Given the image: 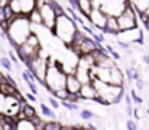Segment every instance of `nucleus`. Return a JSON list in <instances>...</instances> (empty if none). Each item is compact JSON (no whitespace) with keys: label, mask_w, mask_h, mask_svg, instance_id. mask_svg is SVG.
Wrapping results in <instances>:
<instances>
[{"label":"nucleus","mask_w":149,"mask_h":130,"mask_svg":"<svg viewBox=\"0 0 149 130\" xmlns=\"http://www.w3.org/2000/svg\"><path fill=\"white\" fill-rule=\"evenodd\" d=\"M117 22L120 26V32H126L129 29H136V17H135L133 9L130 6H126L125 12L117 16Z\"/></svg>","instance_id":"1"},{"label":"nucleus","mask_w":149,"mask_h":130,"mask_svg":"<svg viewBox=\"0 0 149 130\" xmlns=\"http://www.w3.org/2000/svg\"><path fill=\"white\" fill-rule=\"evenodd\" d=\"M81 81L75 77V75H68L67 77V84H65V88L70 91V92H80L81 90Z\"/></svg>","instance_id":"2"},{"label":"nucleus","mask_w":149,"mask_h":130,"mask_svg":"<svg viewBox=\"0 0 149 130\" xmlns=\"http://www.w3.org/2000/svg\"><path fill=\"white\" fill-rule=\"evenodd\" d=\"M39 108H41V111H42V114H44V117H48L51 120H54V119H56V114L54 113V110L48 107L47 104H44V103H41L39 104Z\"/></svg>","instance_id":"3"},{"label":"nucleus","mask_w":149,"mask_h":130,"mask_svg":"<svg viewBox=\"0 0 149 130\" xmlns=\"http://www.w3.org/2000/svg\"><path fill=\"white\" fill-rule=\"evenodd\" d=\"M44 130H62V124L56 120H49V122H45Z\"/></svg>","instance_id":"4"},{"label":"nucleus","mask_w":149,"mask_h":130,"mask_svg":"<svg viewBox=\"0 0 149 130\" xmlns=\"http://www.w3.org/2000/svg\"><path fill=\"white\" fill-rule=\"evenodd\" d=\"M52 94H54V97H56V98H59L61 101H64V100H68L70 91H68L67 88H61V90H55Z\"/></svg>","instance_id":"5"},{"label":"nucleus","mask_w":149,"mask_h":130,"mask_svg":"<svg viewBox=\"0 0 149 130\" xmlns=\"http://www.w3.org/2000/svg\"><path fill=\"white\" fill-rule=\"evenodd\" d=\"M80 117L83 120H91V119H96V114L93 111H90L88 108H84V110L80 111Z\"/></svg>","instance_id":"6"},{"label":"nucleus","mask_w":149,"mask_h":130,"mask_svg":"<svg viewBox=\"0 0 149 130\" xmlns=\"http://www.w3.org/2000/svg\"><path fill=\"white\" fill-rule=\"evenodd\" d=\"M3 9H4V16H6V20H9V22H10V20H12V19H13V17L16 16V13H15V10L12 9V6H10V4H7V6H4Z\"/></svg>","instance_id":"7"},{"label":"nucleus","mask_w":149,"mask_h":130,"mask_svg":"<svg viewBox=\"0 0 149 130\" xmlns=\"http://www.w3.org/2000/svg\"><path fill=\"white\" fill-rule=\"evenodd\" d=\"M61 106H62V107H65L67 110H71V111H78V104L71 103V101H68V100L61 101Z\"/></svg>","instance_id":"8"},{"label":"nucleus","mask_w":149,"mask_h":130,"mask_svg":"<svg viewBox=\"0 0 149 130\" xmlns=\"http://www.w3.org/2000/svg\"><path fill=\"white\" fill-rule=\"evenodd\" d=\"M0 65H1L4 70H7V71H12V68H13L12 61H10L9 58H6V56H1V58H0Z\"/></svg>","instance_id":"9"},{"label":"nucleus","mask_w":149,"mask_h":130,"mask_svg":"<svg viewBox=\"0 0 149 130\" xmlns=\"http://www.w3.org/2000/svg\"><path fill=\"white\" fill-rule=\"evenodd\" d=\"M130 97H132V101H133L135 104H138V106H141V104L143 103V98H142V97H139V95H138V92H136L135 90H130Z\"/></svg>","instance_id":"10"},{"label":"nucleus","mask_w":149,"mask_h":130,"mask_svg":"<svg viewBox=\"0 0 149 130\" xmlns=\"http://www.w3.org/2000/svg\"><path fill=\"white\" fill-rule=\"evenodd\" d=\"M126 127H127V130H139L138 129V123L135 120H132V119L126 120Z\"/></svg>","instance_id":"11"},{"label":"nucleus","mask_w":149,"mask_h":130,"mask_svg":"<svg viewBox=\"0 0 149 130\" xmlns=\"http://www.w3.org/2000/svg\"><path fill=\"white\" fill-rule=\"evenodd\" d=\"M133 71H135V68H129V67L125 70V74H126V78L129 80V83L133 81Z\"/></svg>","instance_id":"12"},{"label":"nucleus","mask_w":149,"mask_h":130,"mask_svg":"<svg viewBox=\"0 0 149 130\" xmlns=\"http://www.w3.org/2000/svg\"><path fill=\"white\" fill-rule=\"evenodd\" d=\"M91 38H93V41H94V42H97V43L104 42V38H103V35H101V33H94V32H93Z\"/></svg>","instance_id":"13"},{"label":"nucleus","mask_w":149,"mask_h":130,"mask_svg":"<svg viewBox=\"0 0 149 130\" xmlns=\"http://www.w3.org/2000/svg\"><path fill=\"white\" fill-rule=\"evenodd\" d=\"M48 103H49V106L52 107V108H59V103H58V101H56V100H55L52 95H49V97H48Z\"/></svg>","instance_id":"14"},{"label":"nucleus","mask_w":149,"mask_h":130,"mask_svg":"<svg viewBox=\"0 0 149 130\" xmlns=\"http://www.w3.org/2000/svg\"><path fill=\"white\" fill-rule=\"evenodd\" d=\"M9 59L12 61V64H15L17 68H19V61H17V58H16V55L13 54V51H9Z\"/></svg>","instance_id":"15"},{"label":"nucleus","mask_w":149,"mask_h":130,"mask_svg":"<svg viewBox=\"0 0 149 130\" xmlns=\"http://www.w3.org/2000/svg\"><path fill=\"white\" fill-rule=\"evenodd\" d=\"M25 98H26V100H29V101H32V103H33V101H36V95H35V94H32V92H26V94H25Z\"/></svg>","instance_id":"16"},{"label":"nucleus","mask_w":149,"mask_h":130,"mask_svg":"<svg viewBox=\"0 0 149 130\" xmlns=\"http://www.w3.org/2000/svg\"><path fill=\"white\" fill-rule=\"evenodd\" d=\"M6 80H7V83H9L10 86L17 87V83H16V80H13V78H12V75H9V74H7V75H6Z\"/></svg>","instance_id":"17"},{"label":"nucleus","mask_w":149,"mask_h":130,"mask_svg":"<svg viewBox=\"0 0 149 130\" xmlns=\"http://www.w3.org/2000/svg\"><path fill=\"white\" fill-rule=\"evenodd\" d=\"M125 101H126V107H132V97L129 94H125Z\"/></svg>","instance_id":"18"},{"label":"nucleus","mask_w":149,"mask_h":130,"mask_svg":"<svg viewBox=\"0 0 149 130\" xmlns=\"http://www.w3.org/2000/svg\"><path fill=\"white\" fill-rule=\"evenodd\" d=\"M136 87H138L139 90H143V87H145V83H143V80H142V78H139V80L136 81Z\"/></svg>","instance_id":"19"},{"label":"nucleus","mask_w":149,"mask_h":130,"mask_svg":"<svg viewBox=\"0 0 149 130\" xmlns=\"http://www.w3.org/2000/svg\"><path fill=\"white\" fill-rule=\"evenodd\" d=\"M133 116H135L136 120H141V111H139V108H135L133 110Z\"/></svg>","instance_id":"20"},{"label":"nucleus","mask_w":149,"mask_h":130,"mask_svg":"<svg viewBox=\"0 0 149 130\" xmlns=\"http://www.w3.org/2000/svg\"><path fill=\"white\" fill-rule=\"evenodd\" d=\"M3 20H6V16H4V9H3V7H0V22H3Z\"/></svg>","instance_id":"21"},{"label":"nucleus","mask_w":149,"mask_h":130,"mask_svg":"<svg viewBox=\"0 0 149 130\" xmlns=\"http://www.w3.org/2000/svg\"><path fill=\"white\" fill-rule=\"evenodd\" d=\"M7 83V80H6V75H3L1 72H0V86L1 84H6Z\"/></svg>","instance_id":"22"},{"label":"nucleus","mask_w":149,"mask_h":130,"mask_svg":"<svg viewBox=\"0 0 149 130\" xmlns=\"http://www.w3.org/2000/svg\"><path fill=\"white\" fill-rule=\"evenodd\" d=\"M111 56H113V58H114V59H117V61H119V59H120V55H119V54H117V52H116V51H113V52H111Z\"/></svg>","instance_id":"23"},{"label":"nucleus","mask_w":149,"mask_h":130,"mask_svg":"<svg viewBox=\"0 0 149 130\" xmlns=\"http://www.w3.org/2000/svg\"><path fill=\"white\" fill-rule=\"evenodd\" d=\"M106 49H107V52H109V54H111V52L114 51V49H113V46H111V45H109V43L106 45Z\"/></svg>","instance_id":"24"},{"label":"nucleus","mask_w":149,"mask_h":130,"mask_svg":"<svg viewBox=\"0 0 149 130\" xmlns=\"http://www.w3.org/2000/svg\"><path fill=\"white\" fill-rule=\"evenodd\" d=\"M62 130H75V126H62Z\"/></svg>","instance_id":"25"},{"label":"nucleus","mask_w":149,"mask_h":130,"mask_svg":"<svg viewBox=\"0 0 149 130\" xmlns=\"http://www.w3.org/2000/svg\"><path fill=\"white\" fill-rule=\"evenodd\" d=\"M87 127H88V130H97V127H96L94 124H91V123H88V126H87Z\"/></svg>","instance_id":"26"},{"label":"nucleus","mask_w":149,"mask_h":130,"mask_svg":"<svg viewBox=\"0 0 149 130\" xmlns=\"http://www.w3.org/2000/svg\"><path fill=\"white\" fill-rule=\"evenodd\" d=\"M143 62L149 65V55H143Z\"/></svg>","instance_id":"27"},{"label":"nucleus","mask_w":149,"mask_h":130,"mask_svg":"<svg viewBox=\"0 0 149 130\" xmlns=\"http://www.w3.org/2000/svg\"><path fill=\"white\" fill-rule=\"evenodd\" d=\"M75 130H88V127H84V126H75Z\"/></svg>","instance_id":"28"},{"label":"nucleus","mask_w":149,"mask_h":130,"mask_svg":"<svg viewBox=\"0 0 149 130\" xmlns=\"http://www.w3.org/2000/svg\"><path fill=\"white\" fill-rule=\"evenodd\" d=\"M146 113H148V116H149V108H148V110H146Z\"/></svg>","instance_id":"29"},{"label":"nucleus","mask_w":149,"mask_h":130,"mask_svg":"<svg viewBox=\"0 0 149 130\" xmlns=\"http://www.w3.org/2000/svg\"><path fill=\"white\" fill-rule=\"evenodd\" d=\"M42 1H48V0H42Z\"/></svg>","instance_id":"30"},{"label":"nucleus","mask_w":149,"mask_h":130,"mask_svg":"<svg viewBox=\"0 0 149 130\" xmlns=\"http://www.w3.org/2000/svg\"><path fill=\"white\" fill-rule=\"evenodd\" d=\"M0 48H1V42H0Z\"/></svg>","instance_id":"31"}]
</instances>
